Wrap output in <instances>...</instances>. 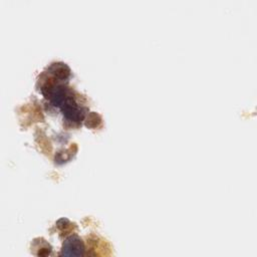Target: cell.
Wrapping results in <instances>:
<instances>
[{"mask_svg":"<svg viewBox=\"0 0 257 257\" xmlns=\"http://www.w3.org/2000/svg\"><path fill=\"white\" fill-rule=\"evenodd\" d=\"M83 251V244L81 240L76 236H72L66 239L62 247L63 255H82Z\"/></svg>","mask_w":257,"mask_h":257,"instance_id":"obj_1","label":"cell"}]
</instances>
